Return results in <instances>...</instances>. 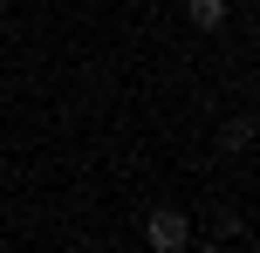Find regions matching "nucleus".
I'll use <instances>...</instances> for the list:
<instances>
[{
  "mask_svg": "<svg viewBox=\"0 0 260 253\" xmlns=\"http://www.w3.org/2000/svg\"><path fill=\"white\" fill-rule=\"evenodd\" d=\"M144 240H151L157 253H178L185 240H192V226H185V212H178V205H157V212L144 219Z\"/></svg>",
  "mask_w": 260,
  "mask_h": 253,
  "instance_id": "1",
  "label": "nucleus"
},
{
  "mask_svg": "<svg viewBox=\"0 0 260 253\" xmlns=\"http://www.w3.org/2000/svg\"><path fill=\"white\" fill-rule=\"evenodd\" d=\"M185 14H192L199 34H219V27H226V0H185Z\"/></svg>",
  "mask_w": 260,
  "mask_h": 253,
  "instance_id": "2",
  "label": "nucleus"
},
{
  "mask_svg": "<svg viewBox=\"0 0 260 253\" xmlns=\"http://www.w3.org/2000/svg\"><path fill=\"white\" fill-rule=\"evenodd\" d=\"M0 158H7V144H0Z\"/></svg>",
  "mask_w": 260,
  "mask_h": 253,
  "instance_id": "3",
  "label": "nucleus"
}]
</instances>
